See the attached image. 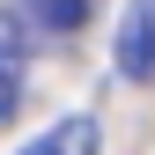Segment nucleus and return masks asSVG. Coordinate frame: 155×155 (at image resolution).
Listing matches in <instances>:
<instances>
[{
	"label": "nucleus",
	"mask_w": 155,
	"mask_h": 155,
	"mask_svg": "<svg viewBox=\"0 0 155 155\" xmlns=\"http://www.w3.org/2000/svg\"><path fill=\"white\" fill-rule=\"evenodd\" d=\"M22 67H30V30H22V15L0 8V126L22 104Z\"/></svg>",
	"instance_id": "2"
},
{
	"label": "nucleus",
	"mask_w": 155,
	"mask_h": 155,
	"mask_svg": "<svg viewBox=\"0 0 155 155\" xmlns=\"http://www.w3.org/2000/svg\"><path fill=\"white\" fill-rule=\"evenodd\" d=\"M118 74L126 81H155V0H133L118 22Z\"/></svg>",
	"instance_id": "1"
},
{
	"label": "nucleus",
	"mask_w": 155,
	"mask_h": 155,
	"mask_svg": "<svg viewBox=\"0 0 155 155\" xmlns=\"http://www.w3.org/2000/svg\"><path fill=\"white\" fill-rule=\"evenodd\" d=\"M22 8H30V22H45V30H81L89 22V0H22Z\"/></svg>",
	"instance_id": "4"
},
{
	"label": "nucleus",
	"mask_w": 155,
	"mask_h": 155,
	"mask_svg": "<svg viewBox=\"0 0 155 155\" xmlns=\"http://www.w3.org/2000/svg\"><path fill=\"white\" fill-rule=\"evenodd\" d=\"M96 140H104V133H96V118H89V111H74V118H59L45 140H30L22 155H96Z\"/></svg>",
	"instance_id": "3"
}]
</instances>
